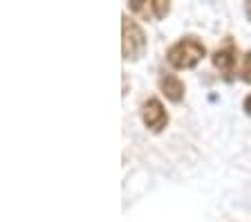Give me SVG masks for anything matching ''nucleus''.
<instances>
[{"instance_id": "1", "label": "nucleus", "mask_w": 251, "mask_h": 222, "mask_svg": "<svg viewBox=\"0 0 251 222\" xmlns=\"http://www.w3.org/2000/svg\"><path fill=\"white\" fill-rule=\"evenodd\" d=\"M204 56H206V45L195 34H186V36L177 38L166 49V61L175 70H193Z\"/></svg>"}, {"instance_id": "2", "label": "nucleus", "mask_w": 251, "mask_h": 222, "mask_svg": "<svg viewBox=\"0 0 251 222\" xmlns=\"http://www.w3.org/2000/svg\"><path fill=\"white\" fill-rule=\"evenodd\" d=\"M148 49V38H146V32L141 29V25L130 18L128 14L121 16V56L124 61H139Z\"/></svg>"}, {"instance_id": "3", "label": "nucleus", "mask_w": 251, "mask_h": 222, "mask_svg": "<svg viewBox=\"0 0 251 222\" xmlns=\"http://www.w3.org/2000/svg\"><path fill=\"white\" fill-rule=\"evenodd\" d=\"M238 45H235V41L231 36L225 38V43L220 45L218 49L213 52V56H211V63H213V68L220 72V76L225 81H233V76L238 74Z\"/></svg>"}, {"instance_id": "4", "label": "nucleus", "mask_w": 251, "mask_h": 222, "mask_svg": "<svg viewBox=\"0 0 251 222\" xmlns=\"http://www.w3.org/2000/svg\"><path fill=\"white\" fill-rule=\"evenodd\" d=\"M141 122H144L146 130H151L152 135H159V132L166 130L171 117H168V110L164 108V103L159 101V97H148L141 103Z\"/></svg>"}, {"instance_id": "5", "label": "nucleus", "mask_w": 251, "mask_h": 222, "mask_svg": "<svg viewBox=\"0 0 251 222\" xmlns=\"http://www.w3.org/2000/svg\"><path fill=\"white\" fill-rule=\"evenodd\" d=\"M128 9L132 16L141 18V21L155 23L171 14V2L168 0H132L128 2Z\"/></svg>"}, {"instance_id": "6", "label": "nucleus", "mask_w": 251, "mask_h": 222, "mask_svg": "<svg viewBox=\"0 0 251 222\" xmlns=\"http://www.w3.org/2000/svg\"><path fill=\"white\" fill-rule=\"evenodd\" d=\"M159 92H162L164 97H166L171 103H182L184 101V95H186V85H184V81L179 79L177 74L173 72H164L162 76H159Z\"/></svg>"}, {"instance_id": "7", "label": "nucleus", "mask_w": 251, "mask_h": 222, "mask_svg": "<svg viewBox=\"0 0 251 222\" xmlns=\"http://www.w3.org/2000/svg\"><path fill=\"white\" fill-rule=\"evenodd\" d=\"M238 72H240L238 76H240L245 83H251V49L240 56V70H238Z\"/></svg>"}, {"instance_id": "8", "label": "nucleus", "mask_w": 251, "mask_h": 222, "mask_svg": "<svg viewBox=\"0 0 251 222\" xmlns=\"http://www.w3.org/2000/svg\"><path fill=\"white\" fill-rule=\"evenodd\" d=\"M242 110H245L247 115L251 117V92H249V95L245 97V101H242Z\"/></svg>"}, {"instance_id": "9", "label": "nucleus", "mask_w": 251, "mask_h": 222, "mask_svg": "<svg viewBox=\"0 0 251 222\" xmlns=\"http://www.w3.org/2000/svg\"><path fill=\"white\" fill-rule=\"evenodd\" d=\"M245 16L249 18V23H251V0H247L245 2Z\"/></svg>"}]
</instances>
